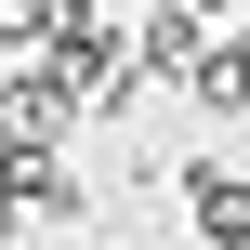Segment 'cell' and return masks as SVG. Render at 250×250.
Listing matches in <instances>:
<instances>
[{
    "mask_svg": "<svg viewBox=\"0 0 250 250\" xmlns=\"http://www.w3.org/2000/svg\"><path fill=\"white\" fill-rule=\"evenodd\" d=\"M198 53H211V26H198L185 0H158V13L132 26V66H145V79H198Z\"/></svg>",
    "mask_w": 250,
    "mask_h": 250,
    "instance_id": "7a4b0ae2",
    "label": "cell"
},
{
    "mask_svg": "<svg viewBox=\"0 0 250 250\" xmlns=\"http://www.w3.org/2000/svg\"><path fill=\"white\" fill-rule=\"evenodd\" d=\"M185 211H198V237H211V250H250V185L224 171V158L185 171Z\"/></svg>",
    "mask_w": 250,
    "mask_h": 250,
    "instance_id": "3957f363",
    "label": "cell"
},
{
    "mask_svg": "<svg viewBox=\"0 0 250 250\" xmlns=\"http://www.w3.org/2000/svg\"><path fill=\"white\" fill-rule=\"evenodd\" d=\"M185 92H198L211 119H250V26H224V40L198 53V79H185Z\"/></svg>",
    "mask_w": 250,
    "mask_h": 250,
    "instance_id": "277c9868",
    "label": "cell"
},
{
    "mask_svg": "<svg viewBox=\"0 0 250 250\" xmlns=\"http://www.w3.org/2000/svg\"><path fill=\"white\" fill-rule=\"evenodd\" d=\"M185 13H250V0H185Z\"/></svg>",
    "mask_w": 250,
    "mask_h": 250,
    "instance_id": "5b68a950",
    "label": "cell"
},
{
    "mask_svg": "<svg viewBox=\"0 0 250 250\" xmlns=\"http://www.w3.org/2000/svg\"><path fill=\"white\" fill-rule=\"evenodd\" d=\"M66 119H79V92H66L53 66H13V79H0V145H13V158H53Z\"/></svg>",
    "mask_w": 250,
    "mask_h": 250,
    "instance_id": "6da1fadb",
    "label": "cell"
}]
</instances>
